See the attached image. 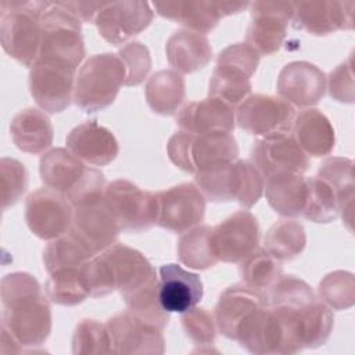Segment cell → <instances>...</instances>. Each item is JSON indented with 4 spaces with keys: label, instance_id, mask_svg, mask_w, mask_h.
I'll list each match as a JSON object with an SVG mask.
<instances>
[{
    "label": "cell",
    "instance_id": "obj_1",
    "mask_svg": "<svg viewBox=\"0 0 355 355\" xmlns=\"http://www.w3.org/2000/svg\"><path fill=\"white\" fill-rule=\"evenodd\" d=\"M3 323L6 331L21 347L42 345L51 331V308L49 297L39 282L29 273H8L1 280Z\"/></svg>",
    "mask_w": 355,
    "mask_h": 355
},
{
    "label": "cell",
    "instance_id": "obj_2",
    "mask_svg": "<svg viewBox=\"0 0 355 355\" xmlns=\"http://www.w3.org/2000/svg\"><path fill=\"white\" fill-rule=\"evenodd\" d=\"M40 26L42 44L37 61L76 72L86 55L80 21L62 1H44Z\"/></svg>",
    "mask_w": 355,
    "mask_h": 355
},
{
    "label": "cell",
    "instance_id": "obj_3",
    "mask_svg": "<svg viewBox=\"0 0 355 355\" xmlns=\"http://www.w3.org/2000/svg\"><path fill=\"white\" fill-rule=\"evenodd\" d=\"M126 69L118 54L101 53L89 57L79 68L73 86V101L92 114L111 105L125 85Z\"/></svg>",
    "mask_w": 355,
    "mask_h": 355
},
{
    "label": "cell",
    "instance_id": "obj_4",
    "mask_svg": "<svg viewBox=\"0 0 355 355\" xmlns=\"http://www.w3.org/2000/svg\"><path fill=\"white\" fill-rule=\"evenodd\" d=\"M265 178L257 166L244 159L201 171L194 175L202 196L214 202L237 201L244 208H251L261 198Z\"/></svg>",
    "mask_w": 355,
    "mask_h": 355
},
{
    "label": "cell",
    "instance_id": "obj_5",
    "mask_svg": "<svg viewBox=\"0 0 355 355\" xmlns=\"http://www.w3.org/2000/svg\"><path fill=\"white\" fill-rule=\"evenodd\" d=\"M43 6L44 1H1V47L24 67L32 68L39 57Z\"/></svg>",
    "mask_w": 355,
    "mask_h": 355
},
{
    "label": "cell",
    "instance_id": "obj_6",
    "mask_svg": "<svg viewBox=\"0 0 355 355\" xmlns=\"http://www.w3.org/2000/svg\"><path fill=\"white\" fill-rule=\"evenodd\" d=\"M104 196L121 230L140 233L157 225V193L143 190L126 179H116L105 186Z\"/></svg>",
    "mask_w": 355,
    "mask_h": 355
},
{
    "label": "cell",
    "instance_id": "obj_7",
    "mask_svg": "<svg viewBox=\"0 0 355 355\" xmlns=\"http://www.w3.org/2000/svg\"><path fill=\"white\" fill-rule=\"evenodd\" d=\"M72 208L73 218L69 230L96 255L116 243L121 229L107 204L104 191L82 198L72 204Z\"/></svg>",
    "mask_w": 355,
    "mask_h": 355
},
{
    "label": "cell",
    "instance_id": "obj_8",
    "mask_svg": "<svg viewBox=\"0 0 355 355\" xmlns=\"http://www.w3.org/2000/svg\"><path fill=\"white\" fill-rule=\"evenodd\" d=\"M294 119V107L270 94H251L239 104L236 111L239 128L259 137L288 133Z\"/></svg>",
    "mask_w": 355,
    "mask_h": 355
},
{
    "label": "cell",
    "instance_id": "obj_9",
    "mask_svg": "<svg viewBox=\"0 0 355 355\" xmlns=\"http://www.w3.org/2000/svg\"><path fill=\"white\" fill-rule=\"evenodd\" d=\"M73 208L68 198L49 187L31 193L25 201V220L42 240H54L69 232Z\"/></svg>",
    "mask_w": 355,
    "mask_h": 355
},
{
    "label": "cell",
    "instance_id": "obj_10",
    "mask_svg": "<svg viewBox=\"0 0 355 355\" xmlns=\"http://www.w3.org/2000/svg\"><path fill=\"white\" fill-rule=\"evenodd\" d=\"M259 223L250 211H237L212 227L211 244L218 261L236 263L259 245Z\"/></svg>",
    "mask_w": 355,
    "mask_h": 355
},
{
    "label": "cell",
    "instance_id": "obj_11",
    "mask_svg": "<svg viewBox=\"0 0 355 355\" xmlns=\"http://www.w3.org/2000/svg\"><path fill=\"white\" fill-rule=\"evenodd\" d=\"M114 354L157 355L164 354V329L150 323L130 311L121 312L105 323Z\"/></svg>",
    "mask_w": 355,
    "mask_h": 355
},
{
    "label": "cell",
    "instance_id": "obj_12",
    "mask_svg": "<svg viewBox=\"0 0 355 355\" xmlns=\"http://www.w3.org/2000/svg\"><path fill=\"white\" fill-rule=\"evenodd\" d=\"M157 225L173 232L184 233L202 222L205 197L194 183H180L157 193Z\"/></svg>",
    "mask_w": 355,
    "mask_h": 355
},
{
    "label": "cell",
    "instance_id": "obj_13",
    "mask_svg": "<svg viewBox=\"0 0 355 355\" xmlns=\"http://www.w3.org/2000/svg\"><path fill=\"white\" fill-rule=\"evenodd\" d=\"M248 1L222 0H178L153 3L154 10L164 18L186 26L189 31L205 33L212 31L220 18L243 11Z\"/></svg>",
    "mask_w": 355,
    "mask_h": 355
},
{
    "label": "cell",
    "instance_id": "obj_14",
    "mask_svg": "<svg viewBox=\"0 0 355 355\" xmlns=\"http://www.w3.org/2000/svg\"><path fill=\"white\" fill-rule=\"evenodd\" d=\"M250 7L251 22L245 43L259 55H270L283 44L287 25L293 18V3L254 1Z\"/></svg>",
    "mask_w": 355,
    "mask_h": 355
},
{
    "label": "cell",
    "instance_id": "obj_15",
    "mask_svg": "<svg viewBox=\"0 0 355 355\" xmlns=\"http://www.w3.org/2000/svg\"><path fill=\"white\" fill-rule=\"evenodd\" d=\"M154 11L147 1H104L94 24L111 44H122L143 32L153 21Z\"/></svg>",
    "mask_w": 355,
    "mask_h": 355
},
{
    "label": "cell",
    "instance_id": "obj_16",
    "mask_svg": "<svg viewBox=\"0 0 355 355\" xmlns=\"http://www.w3.org/2000/svg\"><path fill=\"white\" fill-rule=\"evenodd\" d=\"M251 162L263 178L286 172L302 175L309 166L308 155L288 133L255 140L251 148Z\"/></svg>",
    "mask_w": 355,
    "mask_h": 355
},
{
    "label": "cell",
    "instance_id": "obj_17",
    "mask_svg": "<svg viewBox=\"0 0 355 355\" xmlns=\"http://www.w3.org/2000/svg\"><path fill=\"white\" fill-rule=\"evenodd\" d=\"M29 92L36 104L50 112H61L73 100L75 71L47 62H35L28 78Z\"/></svg>",
    "mask_w": 355,
    "mask_h": 355
},
{
    "label": "cell",
    "instance_id": "obj_18",
    "mask_svg": "<svg viewBox=\"0 0 355 355\" xmlns=\"http://www.w3.org/2000/svg\"><path fill=\"white\" fill-rule=\"evenodd\" d=\"M354 1H300L293 3L291 21L311 35L324 36L354 26Z\"/></svg>",
    "mask_w": 355,
    "mask_h": 355
},
{
    "label": "cell",
    "instance_id": "obj_19",
    "mask_svg": "<svg viewBox=\"0 0 355 355\" xmlns=\"http://www.w3.org/2000/svg\"><path fill=\"white\" fill-rule=\"evenodd\" d=\"M326 89V76L322 69L308 61H293L283 67L277 78L280 98L298 108L318 104Z\"/></svg>",
    "mask_w": 355,
    "mask_h": 355
},
{
    "label": "cell",
    "instance_id": "obj_20",
    "mask_svg": "<svg viewBox=\"0 0 355 355\" xmlns=\"http://www.w3.org/2000/svg\"><path fill=\"white\" fill-rule=\"evenodd\" d=\"M202 295L204 286L197 273L176 263H165L159 268L158 300L166 312L183 313L194 308Z\"/></svg>",
    "mask_w": 355,
    "mask_h": 355
},
{
    "label": "cell",
    "instance_id": "obj_21",
    "mask_svg": "<svg viewBox=\"0 0 355 355\" xmlns=\"http://www.w3.org/2000/svg\"><path fill=\"white\" fill-rule=\"evenodd\" d=\"M65 144L75 157L96 166L112 162L119 153L114 133L96 119L75 126L68 133Z\"/></svg>",
    "mask_w": 355,
    "mask_h": 355
},
{
    "label": "cell",
    "instance_id": "obj_22",
    "mask_svg": "<svg viewBox=\"0 0 355 355\" xmlns=\"http://www.w3.org/2000/svg\"><path fill=\"white\" fill-rule=\"evenodd\" d=\"M268 305L266 291L255 290L247 284L227 287L215 305V323L225 337L236 340L241 322L255 309Z\"/></svg>",
    "mask_w": 355,
    "mask_h": 355
},
{
    "label": "cell",
    "instance_id": "obj_23",
    "mask_svg": "<svg viewBox=\"0 0 355 355\" xmlns=\"http://www.w3.org/2000/svg\"><path fill=\"white\" fill-rule=\"evenodd\" d=\"M176 123L180 130L191 135L232 133L236 126V112L234 107L218 98L207 97L187 103L176 115Z\"/></svg>",
    "mask_w": 355,
    "mask_h": 355
},
{
    "label": "cell",
    "instance_id": "obj_24",
    "mask_svg": "<svg viewBox=\"0 0 355 355\" xmlns=\"http://www.w3.org/2000/svg\"><path fill=\"white\" fill-rule=\"evenodd\" d=\"M39 172L46 187L69 197L85 178L87 166L69 150L57 147L42 155Z\"/></svg>",
    "mask_w": 355,
    "mask_h": 355
},
{
    "label": "cell",
    "instance_id": "obj_25",
    "mask_svg": "<svg viewBox=\"0 0 355 355\" xmlns=\"http://www.w3.org/2000/svg\"><path fill=\"white\" fill-rule=\"evenodd\" d=\"M166 58L179 73H191L208 65L212 47L204 33L189 29L176 31L166 42Z\"/></svg>",
    "mask_w": 355,
    "mask_h": 355
},
{
    "label": "cell",
    "instance_id": "obj_26",
    "mask_svg": "<svg viewBox=\"0 0 355 355\" xmlns=\"http://www.w3.org/2000/svg\"><path fill=\"white\" fill-rule=\"evenodd\" d=\"M291 129L294 140L306 155L324 157L334 148V128L320 110L308 108L300 112Z\"/></svg>",
    "mask_w": 355,
    "mask_h": 355
},
{
    "label": "cell",
    "instance_id": "obj_27",
    "mask_svg": "<svg viewBox=\"0 0 355 355\" xmlns=\"http://www.w3.org/2000/svg\"><path fill=\"white\" fill-rule=\"evenodd\" d=\"M239 157V146L232 133L215 132L191 135L190 166L191 173L232 164Z\"/></svg>",
    "mask_w": 355,
    "mask_h": 355
},
{
    "label": "cell",
    "instance_id": "obj_28",
    "mask_svg": "<svg viewBox=\"0 0 355 355\" xmlns=\"http://www.w3.org/2000/svg\"><path fill=\"white\" fill-rule=\"evenodd\" d=\"M10 135L21 151L39 154L51 146L54 130L50 118L43 111L25 108L12 116Z\"/></svg>",
    "mask_w": 355,
    "mask_h": 355
},
{
    "label": "cell",
    "instance_id": "obj_29",
    "mask_svg": "<svg viewBox=\"0 0 355 355\" xmlns=\"http://www.w3.org/2000/svg\"><path fill=\"white\" fill-rule=\"evenodd\" d=\"M265 179V196L275 212L287 218L302 214L306 200V180L302 175L286 172Z\"/></svg>",
    "mask_w": 355,
    "mask_h": 355
},
{
    "label": "cell",
    "instance_id": "obj_30",
    "mask_svg": "<svg viewBox=\"0 0 355 355\" xmlns=\"http://www.w3.org/2000/svg\"><path fill=\"white\" fill-rule=\"evenodd\" d=\"M146 100L150 108L161 115L175 114L186 96L184 78L171 69L151 75L146 83Z\"/></svg>",
    "mask_w": 355,
    "mask_h": 355
},
{
    "label": "cell",
    "instance_id": "obj_31",
    "mask_svg": "<svg viewBox=\"0 0 355 355\" xmlns=\"http://www.w3.org/2000/svg\"><path fill=\"white\" fill-rule=\"evenodd\" d=\"M96 254L80 241L71 230L58 239L51 240L43 251V263L50 275L61 269L82 268Z\"/></svg>",
    "mask_w": 355,
    "mask_h": 355
},
{
    "label": "cell",
    "instance_id": "obj_32",
    "mask_svg": "<svg viewBox=\"0 0 355 355\" xmlns=\"http://www.w3.org/2000/svg\"><path fill=\"white\" fill-rule=\"evenodd\" d=\"M306 180V200L302 216L315 223H329L341 212L337 191L322 178L313 176Z\"/></svg>",
    "mask_w": 355,
    "mask_h": 355
},
{
    "label": "cell",
    "instance_id": "obj_33",
    "mask_svg": "<svg viewBox=\"0 0 355 355\" xmlns=\"http://www.w3.org/2000/svg\"><path fill=\"white\" fill-rule=\"evenodd\" d=\"M251 76L244 71L216 64L208 85L209 97L218 98L232 107L241 104L251 93Z\"/></svg>",
    "mask_w": 355,
    "mask_h": 355
},
{
    "label": "cell",
    "instance_id": "obj_34",
    "mask_svg": "<svg viewBox=\"0 0 355 355\" xmlns=\"http://www.w3.org/2000/svg\"><path fill=\"white\" fill-rule=\"evenodd\" d=\"M211 232V226L202 225L196 226L182 234L178 241L176 252L183 265L191 269L205 270L219 262L212 251Z\"/></svg>",
    "mask_w": 355,
    "mask_h": 355
},
{
    "label": "cell",
    "instance_id": "obj_35",
    "mask_svg": "<svg viewBox=\"0 0 355 355\" xmlns=\"http://www.w3.org/2000/svg\"><path fill=\"white\" fill-rule=\"evenodd\" d=\"M306 244L304 226L291 219L272 225L265 236V250L277 261H290L300 255Z\"/></svg>",
    "mask_w": 355,
    "mask_h": 355
},
{
    "label": "cell",
    "instance_id": "obj_36",
    "mask_svg": "<svg viewBox=\"0 0 355 355\" xmlns=\"http://www.w3.org/2000/svg\"><path fill=\"white\" fill-rule=\"evenodd\" d=\"M354 162L349 158L330 157L324 159L318 171L319 178L326 180L338 194L341 202L343 219L347 216V223H351L352 202H354Z\"/></svg>",
    "mask_w": 355,
    "mask_h": 355
},
{
    "label": "cell",
    "instance_id": "obj_37",
    "mask_svg": "<svg viewBox=\"0 0 355 355\" xmlns=\"http://www.w3.org/2000/svg\"><path fill=\"white\" fill-rule=\"evenodd\" d=\"M44 291L54 304L68 306L80 304L90 297L80 268L61 269L50 273L44 284Z\"/></svg>",
    "mask_w": 355,
    "mask_h": 355
},
{
    "label": "cell",
    "instance_id": "obj_38",
    "mask_svg": "<svg viewBox=\"0 0 355 355\" xmlns=\"http://www.w3.org/2000/svg\"><path fill=\"white\" fill-rule=\"evenodd\" d=\"M240 276L244 284L266 291L282 275V263L265 248H257L240 263Z\"/></svg>",
    "mask_w": 355,
    "mask_h": 355
},
{
    "label": "cell",
    "instance_id": "obj_39",
    "mask_svg": "<svg viewBox=\"0 0 355 355\" xmlns=\"http://www.w3.org/2000/svg\"><path fill=\"white\" fill-rule=\"evenodd\" d=\"M72 352L75 355L114 354L107 326L93 319L80 320L72 336Z\"/></svg>",
    "mask_w": 355,
    "mask_h": 355
},
{
    "label": "cell",
    "instance_id": "obj_40",
    "mask_svg": "<svg viewBox=\"0 0 355 355\" xmlns=\"http://www.w3.org/2000/svg\"><path fill=\"white\" fill-rule=\"evenodd\" d=\"M320 300L333 309H345L352 306L355 300L354 275L344 270H336L326 275L319 283Z\"/></svg>",
    "mask_w": 355,
    "mask_h": 355
},
{
    "label": "cell",
    "instance_id": "obj_41",
    "mask_svg": "<svg viewBox=\"0 0 355 355\" xmlns=\"http://www.w3.org/2000/svg\"><path fill=\"white\" fill-rule=\"evenodd\" d=\"M0 189L3 209L18 202L28 189V171L22 162L14 158H1Z\"/></svg>",
    "mask_w": 355,
    "mask_h": 355
},
{
    "label": "cell",
    "instance_id": "obj_42",
    "mask_svg": "<svg viewBox=\"0 0 355 355\" xmlns=\"http://www.w3.org/2000/svg\"><path fill=\"white\" fill-rule=\"evenodd\" d=\"M80 272L90 297H104L116 290L112 268L103 252L85 262Z\"/></svg>",
    "mask_w": 355,
    "mask_h": 355
},
{
    "label": "cell",
    "instance_id": "obj_43",
    "mask_svg": "<svg viewBox=\"0 0 355 355\" xmlns=\"http://www.w3.org/2000/svg\"><path fill=\"white\" fill-rule=\"evenodd\" d=\"M118 57L126 69L125 86H136L147 78L151 69V55L143 43L132 42L125 44L118 51Z\"/></svg>",
    "mask_w": 355,
    "mask_h": 355
},
{
    "label": "cell",
    "instance_id": "obj_44",
    "mask_svg": "<svg viewBox=\"0 0 355 355\" xmlns=\"http://www.w3.org/2000/svg\"><path fill=\"white\" fill-rule=\"evenodd\" d=\"M182 326L187 337L197 345H209L216 337V323L205 308H191L182 313Z\"/></svg>",
    "mask_w": 355,
    "mask_h": 355
},
{
    "label": "cell",
    "instance_id": "obj_45",
    "mask_svg": "<svg viewBox=\"0 0 355 355\" xmlns=\"http://www.w3.org/2000/svg\"><path fill=\"white\" fill-rule=\"evenodd\" d=\"M327 89L330 96L341 103H352L355 98L352 55L347 61L336 67L327 78Z\"/></svg>",
    "mask_w": 355,
    "mask_h": 355
},
{
    "label": "cell",
    "instance_id": "obj_46",
    "mask_svg": "<svg viewBox=\"0 0 355 355\" xmlns=\"http://www.w3.org/2000/svg\"><path fill=\"white\" fill-rule=\"evenodd\" d=\"M216 64H226L239 68L252 76L259 64V54L247 43H234L218 54Z\"/></svg>",
    "mask_w": 355,
    "mask_h": 355
},
{
    "label": "cell",
    "instance_id": "obj_47",
    "mask_svg": "<svg viewBox=\"0 0 355 355\" xmlns=\"http://www.w3.org/2000/svg\"><path fill=\"white\" fill-rule=\"evenodd\" d=\"M190 140H191V133H187V132H183V130L176 132L168 140L166 151H168V157H169V159L172 161L173 165H176L178 168L191 173Z\"/></svg>",
    "mask_w": 355,
    "mask_h": 355
},
{
    "label": "cell",
    "instance_id": "obj_48",
    "mask_svg": "<svg viewBox=\"0 0 355 355\" xmlns=\"http://www.w3.org/2000/svg\"><path fill=\"white\" fill-rule=\"evenodd\" d=\"M64 6L82 22H94L104 1H62Z\"/></svg>",
    "mask_w": 355,
    "mask_h": 355
}]
</instances>
